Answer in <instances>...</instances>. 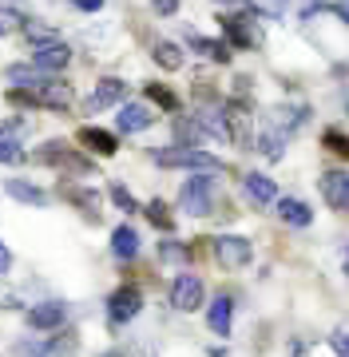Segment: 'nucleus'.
I'll list each match as a JSON object with an SVG mask.
<instances>
[{
    "mask_svg": "<svg viewBox=\"0 0 349 357\" xmlns=\"http://www.w3.org/2000/svg\"><path fill=\"white\" fill-rule=\"evenodd\" d=\"M159 167H183V171H215L222 175L226 163H222L219 155H210L207 147H187V143H175V147H155L151 151Z\"/></svg>",
    "mask_w": 349,
    "mask_h": 357,
    "instance_id": "obj_1",
    "label": "nucleus"
},
{
    "mask_svg": "<svg viewBox=\"0 0 349 357\" xmlns=\"http://www.w3.org/2000/svg\"><path fill=\"white\" fill-rule=\"evenodd\" d=\"M40 167H56V171H64V175H95V163H91L88 155L79 151V147H68L64 139H48L44 147L32 151Z\"/></svg>",
    "mask_w": 349,
    "mask_h": 357,
    "instance_id": "obj_2",
    "label": "nucleus"
},
{
    "mask_svg": "<svg viewBox=\"0 0 349 357\" xmlns=\"http://www.w3.org/2000/svg\"><path fill=\"white\" fill-rule=\"evenodd\" d=\"M215 171H194L187 183L179 187V211L187 215H210V206H215Z\"/></svg>",
    "mask_w": 349,
    "mask_h": 357,
    "instance_id": "obj_3",
    "label": "nucleus"
},
{
    "mask_svg": "<svg viewBox=\"0 0 349 357\" xmlns=\"http://www.w3.org/2000/svg\"><path fill=\"white\" fill-rule=\"evenodd\" d=\"M222 112H226V128H231V139L234 147L242 151H254V131H250V96H231L222 100Z\"/></svg>",
    "mask_w": 349,
    "mask_h": 357,
    "instance_id": "obj_4",
    "label": "nucleus"
},
{
    "mask_svg": "<svg viewBox=\"0 0 349 357\" xmlns=\"http://www.w3.org/2000/svg\"><path fill=\"white\" fill-rule=\"evenodd\" d=\"M139 310H143V290L135 282H123V286H116L107 294V321L111 326H123V321L139 318Z\"/></svg>",
    "mask_w": 349,
    "mask_h": 357,
    "instance_id": "obj_5",
    "label": "nucleus"
},
{
    "mask_svg": "<svg viewBox=\"0 0 349 357\" xmlns=\"http://www.w3.org/2000/svg\"><path fill=\"white\" fill-rule=\"evenodd\" d=\"M116 128L123 131V135H139V131H147V128H155V103L147 100H127L123 107H119V115H116Z\"/></svg>",
    "mask_w": 349,
    "mask_h": 357,
    "instance_id": "obj_6",
    "label": "nucleus"
},
{
    "mask_svg": "<svg viewBox=\"0 0 349 357\" xmlns=\"http://www.w3.org/2000/svg\"><path fill=\"white\" fill-rule=\"evenodd\" d=\"M215 258H219V266H226V270L246 266V262L254 258V246H250V238H242V234H219V238H215Z\"/></svg>",
    "mask_w": 349,
    "mask_h": 357,
    "instance_id": "obj_7",
    "label": "nucleus"
},
{
    "mask_svg": "<svg viewBox=\"0 0 349 357\" xmlns=\"http://www.w3.org/2000/svg\"><path fill=\"white\" fill-rule=\"evenodd\" d=\"M318 191L329 203V211H349V171L341 167H329L322 178H318Z\"/></svg>",
    "mask_w": 349,
    "mask_h": 357,
    "instance_id": "obj_8",
    "label": "nucleus"
},
{
    "mask_svg": "<svg viewBox=\"0 0 349 357\" xmlns=\"http://www.w3.org/2000/svg\"><path fill=\"white\" fill-rule=\"evenodd\" d=\"M171 306L183 310V314L203 310V278H194V274H179V278L171 282Z\"/></svg>",
    "mask_w": 349,
    "mask_h": 357,
    "instance_id": "obj_9",
    "label": "nucleus"
},
{
    "mask_svg": "<svg viewBox=\"0 0 349 357\" xmlns=\"http://www.w3.org/2000/svg\"><path fill=\"white\" fill-rule=\"evenodd\" d=\"M24 321H28V330H40V333L64 330L68 326V306L64 302H36V306L24 314Z\"/></svg>",
    "mask_w": 349,
    "mask_h": 357,
    "instance_id": "obj_10",
    "label": "nucleus"
},
{
    "mask_svg": "<svg viewBox=\"0 0 349 357\" xmlns=\"http://www.w3.org/2000/svg\"><path fill=\"white\" fill-rule=\"evenodd\" d=\"M242 187H246V195H250V203L262 206V211H266V206H278V199H282V195H278V183H274L266 171L242 175Z\"/></svg>",
    "mask_w": 349,
    "mask_h": 357,
    "instance_id": "obj_11",
    "label": "nucleus"
},
{
    "mask_svg": "<svg viewBox=\"0 0 349 357\" xmlns=\"http://www.w3.org/2000/svg\"><path fill=\"white\" fill-rule=\"evenodd\" d=\"M76 143H79V147H88L91 155H107V159H111V155L119 151V135H116V131L95 128V123L79 128V131H76Z\"/></svg>",
    "mask_w": 349,
    "mask_h": 357,
    "instance_id": "obj_12",
    "label": "nucleus"
},
{
    "mask_svg": "<svg viewBox=\"0 0 349 357\" xmlns=\"http://www.w3.org/2000/svg\"><path fill=\"white\" fill-rule=\"evenodd\" d=\"M306 119H310V107H297V103H274L270 112H266V123L278 128L282 135H294Z\"/></svg>",
    "mask_w": 349,
    "mask_h": 357,
    "instance_id": "obj_13",
    "label": "nucleus"
},
{
    "mask_svg": "<svg viewBox=\"0 0 349 357\" xmlns=\"http://www.w3.org/2000/svg\"><path fill=\"white\" fill-rule=\"evenodd\" d=\"M219 20H222V32H226V40H231V48H258V44H262L258 32L250 28V16L231 13V16H219Z\"/></svg>",
    "mask_w": 349,
    "mask_h": 357,
    "instance_id": "obj_14",
    "label": "nucleus"
},
{
    "mask_svg": "<svg viewBox=\"0 0 349 357\" xmlns=\"http://www.w3.org/2000/svg\"><path fill=\"white\" fill-rule=\"evenodd\" d=\"M40 103L44 107H52V112H72L76 107V88L68 84V79H48V84H40Z\"/></svg>",
    "mask_w": 349,
    "mask_h": 357,
    "instance_id": "obj_15",
    "label": "nucleus"
},
{
    "mask_svg": "<svg viewBox=\"0 0 349 357\" xmlns=\"http://www.w3.org/2000/svg\"><path fill=\"white\" fill-rule=\"evenodd\" d=\"M32 64L48 68V72H64V68L72 64V48L60 44V40H44V44H36V52H32Z\"/></svg>",
    "mask_w": 349,
    "mask_h": 357,
    "instance_id": "obj_16",
    "label": "nucleus"
},
{
    "mask_svg": "<svg viewBox=\"0 0 349 357\" xmlns=\"http://www.w3.org/2000/svg\"><path fill=\"white\" fill-rule=\"evenodd\" d=\"M286 143H290V135H282V131L270 128V123H262V131L254 135V151H258L266 163H278L286 155Z\"/></svg>",
    "mask_w": 349,
    "mask_h": 357,
    "instance_id": "obj_17",
    "label": "nucleus"
},
{
    "mask_svg": "<svg viewBox=\"0 0 349 357\" xmlns=\"http://www.w3.org/2000/svg\"><path fill=\"white\" fill-rule=\"evenodd\" d=\"M187 44H191L199 56H207V60H215V64H231L234 56H231V40H207V36H199V32H187Z\"/></svg>",
    "mask_w": 349,
    "mask_h": 357,
    "instance_id": "obj_18",
    "label": "nucleus"
},
{
    "mask_svg": "<svg viewBox=\"0 0 349 357\" xmlns=\"http://www.w3.org/2000/svg\"><path fill=\"white\" fill-rule=\"evenodd\" d=\"M278 218H282L286 227H310L313 211H310V203H306V199L286 195V199H278Z\"/></svg>",
    "mask_w": 349,
    "mask_h": 357,
    "instance_id": "obj_19",
    "label": "nucleus"
},
{
    "mask_svg": "<svg viewBox=\"0 0 349 357\" xmlns=\"http://www.w3.org/2000/svg\"><path fill=\"white\" fill-rule=\"evenodd\" d=\"M111 255H116L119 262H131V258L139 255V230L127 227V222H119V227L111 230Z\"/></svg>",
    "mask_w": 349,
    "mask_h": 357,
    "instance_id": "obj_20",
    "label": "nucleus"
},
{
    "mask_svg": "<svg viewBox=\"0 0 349 357\" xmlns=\"http://www.w3.org/2000/svg\"><path fill=\"white\" fill-rule=\"evenodd\" d=\"M111 103H127V84L119 76H104L91 96V107H111Z\"/></svg>",
    "mask_w": 349,
    "mask_h": 357,
    "instance_id": "obj_21",
    "label": "nucleus"
},
{
    "mask_svg": "<svg viewBox=\"0 0 349 357\" xmlns=\"http://www.w3.org/2000/svg\"><path fill=\"white\" fill-rule=\"evenodd\" d=\"M231 314H234L231 294H219V298L207 306V326L219 333V337H226V333H231Z\"/></svg>",
    "mask_w": 349,
    "mask_h": 357,
    "instance_id": "obj_22",
    "label": "nucleus"
},
{
    "mask_svg": "<svg viewBox=\"0 0 349 357\" xmlns=\"http://www.w3.org/2000/svg\"><path fill=\"white\" fill-rule=\"evenodd\" d=\"M4 195H13L16 203H28V206H44L48 203V195L40 191L36 183H28V178H4Z\"/></svg>",
    "mask_w": 349,
    "mask_h": 357,
    "instance_id": "obj_23",
    "label": "nucleus"
},
{
    "mask_svg": "<svg viewBox=\"0 0 349 357\" xmlns=\"http://www.w3.org/2000/svg\"><path fill=\"white\" fill-rule=\"evenodd\" d=\"M143 100H151L155 107H163V112H171V115L183 112V100H179V96H175L167 84H155V79H147V84H143Z\"/></svg>",
    "mask_w": 349,
    "mask_h": 357,
    "instance_id": "obj_24",
    "label": "nucleus"
},
{
    "mask_svg": "<svg viewBox=\"0 0 349 357\" xmlns=\"http://www.w3.org/2000/svg\"><path fill=\"white\" fill-rule=\"evenodd\" d=\"M48 68L40 64H13L8 68V84H16V88H40V84H48Z\"/></svg>",
    "mask_w": 349,
    "mask_h": 357,
    "instance_id": "obj_25",
    "label": "nucleus"
},
{
    "mask_svg": "<svg viewBox=\"0 0 349 357\" xmlns=\"http://www.w3.org/2000/svg\"><path fill=\"white\" fill-rule=\"evenodd\" d=\"M175 139L187 143V147H203L210 135H207V128H203L194 115H179V119H175Z\"/></svg>",
    "mask_w": 349,
    "mask_h": 357,
    "instance_id": "obj_26",
    "label": "nucleus"
},
{
    "mask_svg": "<svg viewBox=\"0 0 349 357\" xmlns=\"http://www.w3.org/2000/svg\"><path fill=\"white\" fill-rule=\"evenodd\" d=\"M143 215H147V222L155 230H163V234H175V215H171L167 199H151V203L143 206Z\"/></svg>",
    "mask_w": 349,
    "mask_h": 357,
    "instance_id": "obj_27",
    "label": "nucleus"
},
{
    "mask_svg": "<svg viewBox=\"0 0 349 357\" xmlns=\"http://www.w3.org/2000/svg\"><path fill=\"white\" fill-rule=\"evenodd\" d=\"M151 56H155V64L167 68V72L183 68V48L175 44V40H155V44H151Z\"/></svg>",
    "mask_w": 349,
    "mask_h": 357,
    "instance_id": "obj_28",
    "label": "nucleus"
},
{
    "mask_svg": "<svg viewBox=\"0 0 349 357\" xmlns=\"http://www.w3.org/2000/svg\"><path fill=\"white\" fill-rule=\"evenodd\" d=\"M76 349H79L76 333L60 330L56 337H48V345H44V354H40V357H76Z\"/></svg>",
    "mask_w": 349,
    "mask_h": 357,
    "instance_id": "obj_29",
    "label": "nucleus"
},
{
    "mask_svg": "<svg viewBox=\"0 0 349 357\" xmlns=\"http://www.w3.org/2000/svg\"><path fill=\"white\" fill-rule=\"evenodd\" d=\"M107 199H111L116 211H123V215H139V203L131 199V191L123 187V183H107Z\"/></svg>",
    "mask_w": 349,
    "mask_h": 357,
    "instance_id": "obj_30",
    "label": "nucleus"
},
{
    "mask_svg": "<svg viewBox=\"0 0 349 357\" xmlns=\"http://www.w3.org/2000/svg\"><path fill=\"white\" fill-rule=\"evenodd\" d=\"M322 147H325V151H334V155H341V159H349V135H346V131L325 128L322 131Z\"/></svg>",
    "mask_w": 349,
    "mask_h": 357,
    "instance_id": "obj_31",
    "label": "nucleus"
},
{
    "mask_svg": "<svg viewBox=\"0 0 349 357\" xmlns=\"http://www.w3.org/2000/svg\"><path fill=\"white\" fill-rule=\"evenodd\" d=\"M24 159H28V151L13 139V135H0V163L13 167V163H24Z\"/></svg>",
    "mask_w": 349,
    "mask_h": 357,
    "instance_id": "obj_32",
    "label": "nucleus"
},
{
    "mask_svg": "<svg viewBox=\"0 0 349 357\" xmlns=\"http://www.w3.org/2000/svg\"><path fill=\"white\" fill-rule=\"evenodd\" d=\"M64 199H68V203L88 206V211H100V191H84V187H64Z\"/></svg>",
    "mask_w": 349,
    "mask_h": 357,
    "instance_id": "obj_33",
    "label": "nucleus"
},
{
    "mask_svg": "<svg viewBox=\"0 0 349 357\" xmlns=\"http://www.w3.org/2000/svg\"><path fill=\"white\" fill-rule=\"evenodd\" d=\"M159 258H163V262H179V266H183V262L191 258V250H187L183 243H171V238H167V243H159Z\"/></svg>",
    "mask_w": 349,
    "mask_h": 357,
    "instance_id": "obj_34",
    "label": "nucleus"
},
{
    "mask_svg": "<svg viewBox=\"0 0 349 357\" xmlns=\"http://www.w3.org/2000/svg\"><path fill=\"white\" fill-rule=\"evenodd\" d=\"M24 36L32 40V44H44V40H56V28H48V24H40V20H24Z\"/></svg>",
    "mask_w": 349,
    "mask_h": 357,
    "instance_id": "obj_35",
    "label": "nucleus"
},
{
    "mask_svg": "<svg viewBox=\"0 0 349 357\" xmlns=\"http://www.w3.org/2000/svg\"><path fill=\"white\" fill-rule=\"evenodd\" d=\"M44 345H48V337H32V342H20V345H16V357H40V354H44Z\"/></svg>",
    "mask_w": 349,
    "mask_h": 357,
    "instance_id": "obj_36",
    "label": "nucleus"
},
{
    "mask_svg": "<svg viewBox=\"0 0 349 357\" xmlns=\"http://www.w3.org/2000/svg\"><path fill=\"white\" fill-rule=\"evenodd\" d=\"M329 349H334L337 357H349V330H337L334 337H329Z\"/></svg>",
    "mask_w": 349,
    "mask_h": 357,
    "instance_id": "obj_37",
    "label": "nucleus"
},
{
    "mask_svg": "<svg viewBox=\"0 0 349 357\" xmlns=\"http://www.w3.org/2000/svg\"><path fill=\"white\" fill-rule=\"evenodd\" d=\"M20 131H24V119H20V115H13V119L0 123V135H20Z\"/></svg>",
    "mask_w": 349,
    "mask_h": 357,
    "instance_id": "obj_38",
    "label": "nucleus"
},
{
    "mask_svg": "<svg viewBox=\"0 0 349 357\" xmlns=\"http://www.w3.org/2000/svg\"><path fill=\"white\" fill-rule=\"evenodd\" d=\"M151 8H155L159 16H175L179 13V0H151Z\"/></svg>",
    "mask_w": 349,
    "mask_h": 357,
    "instance_id": "obj_39",
    "label": "nucleus"
},
{
    "mask_svg": "<svg viewBox=\"0 0 349 357\" xmlns=\"http://www.w3.org/2000/svg\"><path fill=\"white\" fill-rule=\"evenodd\" d=\"M325 8H329L337 20H346V24H349V0H337V4H325Z\"/></svg>",
    "mask_w": 349,
    "mask_h": 357,
    "instance_id": "obj_40",
    "label": "nucleus"
},
{
    "mask_svg": "<svg viewBox=\"0 0 349 357\" xmlns=\"http://www.w3.org/2000/svg\"><path fill=\"white\" fill-rule=\"evenodd\" d=\"M72 4H76L79 13H100L104 8V0H72Z\"/></svg>",
    "mask_w": 349,
    "mask_h": 357,
    "instance_id": "obj_41",
    "label": "nucleus"
},
{
    "mask_svg": "<svg viewBox=\"0 0 349 357\" xmlns=\"http://www.w3.org/2000/svg\"><path fill=\"white\" fill-rule=\"evenodd\" d=\"M13 270V255H8V246L0 243V274H8Z\"/></svg>",
    "mask_w": 349,
    "mask_h": 357,
    "instance_id": "obj_42",
    "label": "nucleus"
},
{
    "mask_svg": "<svg viewBox=\"0 0 349 357\" xmlns=\"http://www.w3.org/2000/svg\"><path fill=\"white\" fill-rule=\"evenodd\" d=\"M306 354V342H290V357H302Z\"/></svg>",
    "mask_w": 349,
    "mask_h": 357,
    "instance_id": "obj_43",
    "label": "nucleus"
},
{
    "mask_svg": "<svg viewBox=\"0 0 349 357\" xmlns=\"http://www.w3.org/2000/svg\"><path fill=\"white\" fill-rule=\"evenodd\" d=\"M95 357H123L119 349H104V354H95Z\"/></svg>",
    "mask_w": 349,
    "mask_h": 357,
    "instance_id": "obj_44",
    "label": "nucleus"
},
{
    "mask_svg": "<svg viewBox=\"0 0 349 357\" xmlns=\"http://www.w3.org/2000/svg\"><path fill=\"white\" fill-rule=\"evenodd\" d=\"M346 274H349V250H346Z\"/></svg>",
    "mask_w": 349,
    "mask_h": 357,
    "instance_id": "obj_45",
    "label": "nucleus"
},
{
    "mask_svg": "<svg viewBox=\"0 0 349 357\" xmlns=\"http://www.w3.org/2000/svg\"><path fill=\"white\" fill-rule=\"evenodd\" d=\"M318 4H329V0H318Z\"/></svg>",
    "mask_w": 349,
    "mask_h": 357,
    "instance_id": "obj_46",
    "label": "nucleus"
}]
</instances>
